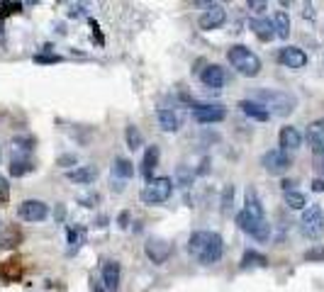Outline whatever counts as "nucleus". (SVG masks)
Instances as JSON below:
<instances>
[{
	"mask_svg": "<svg viewBox=\"0 0 324 292\" xmlns=\"http://www.w3.org/2000/svg\"><path fill=\"white\" fill-rule=\"evenodd\" d=\"M246 212L251 214V217H258V219H266V214H263V207H261V202H258V197H256L254 188H249L246 190Z\"/></svg>",
	"mask_w": 324,
	"mask_h": 292,
	"instance_id": "26",
	"label": "nucleus"
},
{
	"mask_svg": "<svg viewBox=\"0 0 324 292\" xmlns=\"http://www.w3.org/2000/svg\"><path fill=\"white\" fill-rule=\"evenodd\" d=\"M102 285L107 292H117V287H120V263L113 258L102 261Z\"/></svg>",
	"mask_w": 324,
	"mask_h": 292,
	"instance_id": "14",
	"label": "nucleus"
},
{
	"mask_svg": "<svg viewBox=\"0 0 324 292\" xmlns=\"http://www.w3.org/2000/svg\"><path fill=\"white\" fill-rule=\"evenodd\" d=\"M71 17H76V15H83V8H81V5H78V8H71Z\"/></svg>",
	"mask_w": 324,
	"mask_h": 292,
	"instance_id": "42",
	"label": "nucleus"
},
{
	"mask_svg": "<svg viewBox=\"0 0 324 292\" xmlns=\"http://www.w3.org/2000/svg\"><path fill=\"white\" fill-rule=\"evenodd\" d=\"M34 61H37V64H59V61H61V56H57V54H37L34 56Z\"/></svg>",
	"mask_w": 324,
	"mask_h": 292,
	"instance_id": "35",
	"label": "nucleus"
},
{
	"mask_svg": "<svg viewBox=\"0 0 324 292\" xmlns=\"http://www.w3.org/2000/svg\"><path fill=\"white\" fill-rule=\"evenodd\" d=\"M227 22V13H225V8L222 5H207V10L200 15V27L202 29H217V27H222Z\"/></svg>",
	"mask_w": 324,
	"mask_h": 292,
	"instance_id": "11",
	"label": "nucleus"
},
{
	"mask_svg": "<svg viewBox=\"0 0 324 292\" xmlns=\"http://www.w3.org/2000/svg\"><path fill=\"white\" fill-rule=\"evenodd\" d=\"M307 141L314 153H324V120H314L307 127Z\"/></svg>",
	"mask_w": 324,
	"mask_h": 292,
	"instance_id": "19",
	"label": "nucleus"
},
{
	"mask_svg": "<svg viewBox=\"0 0 324 292\" xmlns=\"http://www.w3.org/2000/svg\"><path fill=\"white\" fill-rule=\"evenodd\" d=\"M117 222H120V226H122V229H127V226H129V212H122Z\"/></svg>",
	"mask_w": 324,
	"mask_h": 292,
	"instance_id": "39",
	"label": "nucleus"
},
{
	"mask_svg": "<svg viewBox=\"0 0 324 292\" xmlns=\"http://www.w3.org/2000/svg\"><path fill=\"white\" fill-rule=\"evenodd\" d=\"M0 193H8V181L0 176Z\"/></svg>",
	"mask_w": 324,
	"mask_h": 292,
	"instance_id": "43",
	"label": "nucleus"
},
{
	"mask_svg": "<svg viewBox=\"0 0 324 292\" xmlns=\"http://www.w3.org/2000/svg\"><path fill=\"white\" fill-rule=\"evenodd\" d=\"M144 253H146V258H149L151 263L161 265V263H166V261L171 258L173 246H171L166 239H149V241L144 244Z\"/></svg>",
	"mask_w": 324,
	"mask_h": 292,
	"instance_id": "8",
	"label": "nucleus"
},
{
	"mask_svg": "<svg viewBox=\"0 0 324 292\" xmlns=\"http://www.w3.org/2000/svg\"><path fill=\"white\" fill-rule=\"evenodd\" d=\"M227 59H229V64L239 71L241 76L254 78V76H258V71H261V59H258L249 46H244V44H234V46L227 51Z\"/></svg>",
	"mask_w": 324,
	"mask_h": 292,
	"instance_id": "2",
	"label": "nucleus"
},
{
	"mask_svg": "<svg viewBox=\"0 0 324 292\" xmlns=\"http://www.w3.org/2000/svg\"><path fill=\"white\" fill-rule=\"evenodd\" d=\"M232 202H234V185H225V190H222V214H229Z\"/></svg>",
	"mask_w": 324,
	"mask_h": 292,
	"instance_id": "32",
	"label": "nucleus"
},
{
	"mask_svg": "<svg viewBox=\"0 0 324 292\" xmlns=\"http://www.w3.org/2000/svg\"><path fill=\"white\" fill-rule=\"evenodd\" d=\"M78 163V156L76 153H64L57 158V166H76Z\"/></svg>",
	"mask_w": 324,
	"mask_h": 292,
	"instance_id": "34",
	"label": "nucleus"
},
{
	"mask_svg": "<svg viewBox=\"0 0 324 292\" xmlns=\"http://www.w3.org/2000/svg\"><path fill=\"white\" fill-rule=\"evenodd\" d=\"M249 8H251L254 13H263L268 5H266V3H256V0H251V3H249Z\"/></svg>",
	"mask_w": 324,
	"mask_h": 292,
	"instance_id": "38",
	"label": "nucleus"
},
{
	"mask_svg": "<svg viewBox=\"0 0 324 292\" xmlns=\"http://www.w3.org/2000/svg\"><path fill=\"white\" fill-rule=\"evenodd\" d=\"M251 100L261 102L271 114H278V117H288V114L297 107L295 95H290V93H285V90H266V88H258Z\"/></svg>",
	"mask_w": 324,
	"mask_h": 292,
	"instance_id": "1",
	"label": "nucleus"
},
{
	"mask_svg": "<svg viewBox=\"0 0 324 292\" xmlns=\"http://www.w3.org/2000/svg\"><path fill=\"white\" fill-rule=\"evenodd\" d=\"M210 239H212V231H193L190 239H188V253H193L197 258L205 251V246L210 244Z\"/></svg>",
	"mask_w": 324,
	"mask_h": 292,
	"instance_id": "22",
	"label": "nucleus"
},
{
	"mask_svg": "<svg viewBox=\"0 0 324 292\" xmlns=\"http://www.w3.org/2000/svg\"><path fill=\"white\" fill-rule=\"evenodd\" d=\"M249 27L254 32L256 37L261 39V42H271L273 37H276V29H273V22L271 20H263V17H254L251 22H249Z\"/></svg>",
	"mask_w": 324,
	"mask_h": 292,
	"instance_id": "21",
	"label": "nucleus"
},
{
	"mask_svg": "<svg viewBox=\"0 0 324 292\" xmlns=\"http://www.w3.org/2000/svg\"><path fill=\"white\" fill-rule=\"evenodd\" d=\"M200 81H202V85H205V88L220 90V88L227 83V73H225V69H222V66L212 64V66H207V69L200 73Z\"/></svg>",
	"mask_w": 324,
	"mask_h": 292,
	"instance_id": "13",
	"label": "nucleus"
},
{
	"mask_svg": "<svg viewBox=\"0 0 324 292\" xmlns=\"http://www.w3.org/2000/svg\"><path fill=\"white\" fill-rule=\"evenodd\" d=\"M29 170H32V163H29V161H25V158H13V163H10V176L20 178V176H25Z\"/></svg>",
	"mask_w": 324,
	"mask_h": 292,
	"instance_id": "31",
	"label": "nucleus"
},
{
	"mask_svg": "<svg viewBox=\"0 0 324 292\" xmlns=\"http://www.w3.org/2000/svg\"><path fill=\"white\" fill-rule=\"evenodd\" d=\"M113 176L115 178H132V176H134V163H132L129 158H115Z\"/></svg>",
	"mask_w": 324,
	"mask_h": 292,
	"instance_id": "25",
	"label": "nucleus"
},
{
	"mask_svg": "<svg viewBox=\"0 0 324 292\" xmlns=\"http://www.w3.org/2000/svg\"><path fill=\"white\" fill-rule=\"evenodd\" d=\"M249 265H268V258L263 253H256V251H246L244 258H241V268H249Z\"/></svg>",
	"mask_w": 324,
	"mask_h": 292,
	"instance_id": "29",
	"label": "nucleus"
},
{
	"mask_svg": "<svg viewBox=\"0 0 324 292\" xmlns=\"http://www.w3.org/2000/svg\"><path fill=\"white\" fill-rule=\"evenodd\" d=\"M273 29H276V37H281V39L290 37V17H288V13L278 10L273 15Z\"/></svg>",
	"mask_w": 324,
	"mask_h": 292,
	"instance_id": "23",
	"label": "nucleus"
},
{
	"mask_svg": "<svg viewBox=\"0 0 324 292\" xmlns=\"http://www.w3.org/2000/svg\"><path fill=\"white\" fill-rule=\"evenodd\" d=\"M81 239H83V229H71L69 231V244L71 246H81V244H78Z\"/></svg>",
	"mask_w": 324,
	"mask_h": 292,
	"instance_id": "36",
	"label": "nucleus"
},
{
	"mask_svg": "<svg viewBox=\"0 0 324 292\" xmlns=\"http://www.w3.org/2000/svg\"><path fill=\"white\" fill-rule=\"evenodd\" d=\"M227 117V110L222 105H195L193 107V120L197 125H217Z\"/></svg>",
	"mask_w": 324,
	"mask_h": 292,
	"instance_id": "9",
	"label": "nucleus"
},
{
	"mask_svg": "<svg viewBox=\"0 0 324 292\" xmlns=\"http://www.w3.org/2000/svg\"><path fill=\"white\" fill-rule=\"evenodd\" d=\"M293 188H295V183L293 181H283V190H285V193H290Z\"/></svg>",
	"mask_w": 324,
	"mask_h": 292,
	"instance_id": "41",
	"label": "nucleus"
},
{
	"mask_svg": "<svg viewBox=\"0 0 324 292\" xmlns=\"http://www.w3.org/2000/svg\"><path fill=\"white\" fill-rule=\"evenodd\" d=\"M305 258H307V261H319V258H324V249L322 246H317V249L307 251V253H305Z\"/></svg>",
	"mask_w": 324,
	"mask_h": 292,
	"instance_id": "37",
	"label": "nucleus"
},
{
	"mask_svg": "<svg viewBox=\"0 0 324 292\" xmlns=\"http://www.w3.org/2000/svg\"><path fill=\"white\" fill-rule=\"evenodd\" d=\"M156 120H158V127H161L164 132H178L181 125H183L181 114L176 110H171V107H161V110L156 112Z\"/></svg>",
	"mask_w": 324,
	"mask_h": 292,
	"instance_id": "15",
	"label": "nucleus"
},
{
	"mask_svg": "<svg viewBox=\"0 0 324 292\" xmlns=\"http://www.w3.org/2000/svg\"><path fill=\"white\" fill-rule=\"evenodd\" d=\"M281 149L283 151H295L302 146V134L297 132L295 127H283L281 129Z\"/></svg>",
	"mask_w": 324,
	"mask_h": 292,
	"instance_id": "20",
	"label": "nucleus"
},
{
	"mask_svg": "<svg viewBox=\"0 0 324 292\" xmlns=\"http://www.w3.org/2000/svg\"><path fill=\"white\" fill-rule=\"evenodd\" d=\"M222 253H225V241H222L220 234H214V231H212L210 244H207L205 251L197 256V261H200L202 265H212V263H217V261L222 258Z\"/></svg>",
	"mask_w": 324,
	"mask_h": 292,
	"instance_id": "10",
	"label": "nucleus"
},
{
	"mask_svg": "<svg viewBox=\"0 0 324 292\" xmlns=\"http://www.w3.org/2000/svg\"><path fill=\"white\" fill-rule=\"evenodd\" d=\"M300 231H302V237H307V239L322 237L324 209L319 207V205H310V207L302 212V217H300Z\"/></svg>",
	"mask_w": 324,
	"mask_h": 292,
	"instance_id": "5",
	"label": "nucleus"
},
{
	"mask_svg": "<svg viewBox=\"0 0 324 292\" xmlns=\"http://www.w3.org/2000/svg\"><path fill=\"white\" fill-rule=\"evenodd\" d=\"M20 261L17 258H10V261H5V263L0 265V278L5 280V282H15V280L20 278Z\"/></svg>",
	"mask_w": 324,
	"mask_h": 292,
	"instance_id": "24",
	"label": "nucleus"
},
{
	"mask_svg": "<svg viewBox=\"0 0 324 292\" xmlns=\"http://www.w3.org/2000/svg\"><path fill=\"white\" fill-rule=\"evenodd\" d=\"M0 231H3V219H0Z\"/></svg>",
	"mask_w": 324,
	"mask_h": 292,
	"instance_id": "44",
	"label": "nucleus"
},
{
	"mask_svg": "<svg viewBox=\"0 0 324 292\" xmlns=\"http://www.w3.org/2000/svg\"><path fill=\"white\" fill-rule=\"evenodd\" d=\"M173 181H176V185H181V188H190L193 181H195V170L188 166H178L176 173H173Z\"/></svg>",
	"mask_w": 324,
	"mask_h": 292,
	"instance_id": "27",
	"label": "nucleus"
},
{
	"mask_svg": "<svg viewBox=\"0 0 324 292\" xmlns=\"http://www.w3.org/2000/svg\"><path fill=\"white\" fill-rule=\"evenodd\" d=\"M173 193V181L169 176H161V178H154L151 183H146V188L141 190V200L146 205H161L166 202Z\"/></svg>",
	"mask_w": 324,
	"mask_h": 292,
	"instance_id": "4",
	"label": "nucleus"
},
{
	"mask_svg": "<svg viewBox=\"0 0 324 292\" xmlns=\"http://www.w3.org/2000/svg\"><path fill=\"white\" fill-rule=\"evenodd\" d=\"M285 205L290 209H305L307 205V197L302 193H297V190H290V193H285Z\"/></svg>",
	"mask_w": 324,
	"mask_h": 292,
	"instance_id": "30",
	"label": "nucleus"
},
{
	"mask_svg": "<svg viewBox=\"0 0 324 292\" xmlns=\"http://www.w3.org/2000/svg\"><path fill=\"white\" fill-rule=\"evenodd\" d=\"M261 166L266 168V173L271 176H283L285 170H290L293 166V158H290V153L283 151V149H271L261 156Z\"/></svg>",
	"mask_w": 324,
	"mask_h": 292,
	"instance_id": "6",
	"label": "nucleus"
},
{
	"mask_svg": "<svg viewBox=\"0 0 324 292\" xmlns=\"http://www.w3.org/2000/svg\"><path fill=\"white\" fill-rule=\"evenodd\" d=\"M125 139H127V149H132V151H139L141 144H144V137H141L139 127H134V125H127Z\"/></svg>",
	"mask_w": 324,
	"mask_h": 292,
	"instance_id": "28",
	"label": "nucleus"
},
{
	"mask_svg": "<svg viewBox=\"0 0 324 292\" xmlns=\"http://www.w3.org/2000/svg\"><path fill=\"white\" fill-rule=\"evenodd\" d=\"M239 110L244 112L249 120H256V122H268V120H271V112H268L261 102H256V100H241Z\"/></svg>",
	"mask_w": 324,
	"mask_h": 292,
	"instance_id": "16",
	"label": "nucleus"
},
{
	"mask_svg": "<svg viewBox=\"0 0 324 292\" xmlns=\"http://www.w3.org/2000/svg\"><path fill=\"white\" fill-rule=\"evenodd\" d=\"M158 166V146H146L144 158H141V176L144 181L151 183L154 181V168Z\"/></svg>",
	"mask_w": 324,
	"mask_h": 292,
	"instance_id": "17",
	"label": "nucleus"
},
{
	"mask_svg": "<svg viewBox=\"0 0 324 292\" xmlns=\"http://www.w3.org/2000/svg\"><path fill=\"white\" fill-rule=\"evenodd\" d=\"M66 178H69L71 183H76V185H90V183H95V178H98V168L95 166H78L76 170H69Z\"/></svg>",
	"mask_w": 324,
	"mask_h": 292,
	"instance_id": "18",
	"label": "nucleus"
},
{
	"mask_svg": "<svg viewBox=\"0 0 324 292\" xmlns=\"http://www.w3.org/2000/svg\"><path fill=\"white\" fill-rule=\"evenodd\" d=\"M312 190H314V193H324V181L314 178V181H312Z\"/></svg>",
	"mask_w": 324,
	"mask_h": 292,
	"instance_id": "40",
	"label": "nucleus"
},
{
	"mask_svg": "<svg viewBox=\"0 0 324 292\" xmlns=\"http://www.w3.org/2000/svg\"><path fill=\"white\" fill-rule=\"evenodd\" d=\"M237 224H239L241 231H246L251 239H256V241H268L271 239V224H268V219H258V217H251L246 209H241L239 214H237Z\"/></svg>",
	"mask_w": 324,
	"mask_h": 292,
	"instance_id": "3",
	"label": "nucleus"
},
{
	"mask_svg": "<svg viewBox=\"0 0 324 292\" xmlns=\"http://www.w3.org/2000/svg\"><path fill=\"white\" fill-rule=\"evenodd\" d=\"M17 217L22 222H42L49 217V205L42 200H25L17 207Z\"/></svg>",
	"mask_w": 324,
	"mask_h": 292,
	"instance_id": "7",
	"label": "nucleus"
},
{
	"mask_svg": "<svg viewBox=\"0 0 324 292\" xmlns=\"http://www.w3.org/2000/svg\"><path fill=\"white\" fill-rule=\"evenodd\" d=\"M278 61L283 66H288V69H305L307 66V54L302 49H297V46H285L278 54Z\"/></svg>",
	"mask_w": 324,
	"mask_h": 292,
	"instance_id": "12",
	"label": "nucleus"
},
{
	"mask_svg": "<svg viewBox=\"0 0 324 292\" xmlns=\"http://www.w3.org/2000/svg\"><path fill=\"white\" fill-rule=\"evenodd\" d=\"M17 234L15 231H8V234H0V249H13L15 244H17Z\"/></svg>",
	"mask_w": 324,
	"mask_h": 292,
	"instance_id": "33",
	"label": "nucleus"
}]
</instances>
